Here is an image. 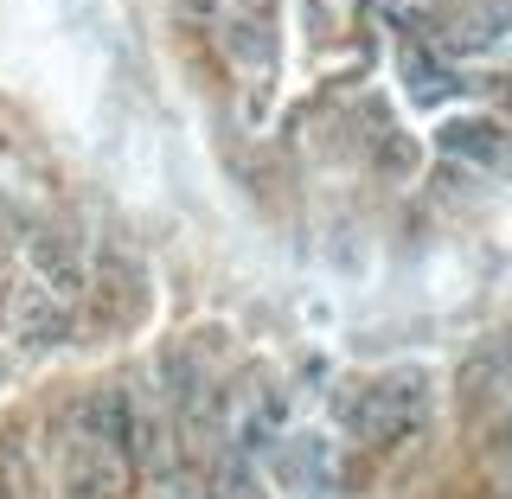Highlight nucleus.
<instances>
[{"mask_svg": "<svg viewBox=\"0 0 512 499\" xmlns=\"http://www.w3.org/2000/svg\"><path fill=\"white\" fill-rule=\"evenodd\" d=\"M423 416H429V378L423 372H384L346 404V429H352V442L397 448L423 429Z\"/></svg>", "mask_w": 512, "mask_h": 499, "instance_id": "obj_1", "label": "nucleus"}, {"mask_svg": "<svg viewBox=\"0 0 512 499\" xmlns=\"http://www.w3.org/2000/svg\"><path fill=\"white\" fill-rule=\"evenodd\" d=\"M448 52H493L500 39H512V0H461L442 20Z\"/></svg>", "mask_w": 512, "mask_h": 499, "instance_id": "obj_2", "label": "nucleus"}, {"mask_svg": "<svg viewBox=\"0 0 512 499\" xmlns=\"http://www.w3.org/2000/svg\"><path fill=\"white\" fill-rule=\"evenodd\" d=\"M442 154L448 160H468V167H493L506 154V128L493 116H468V122H448L442 128Z\"/></svg>", "mask_w": 512, "mask_h": 499, "instance_id": "obj_3", "label": "nucleus"}, {"mask_svg": "<svg viewBox=\"0 0 512 499\" xmlns=\"http://www.w3.org/2000/svg\"><path fill=\"white\" fill-rule=\"evenodd\" d=\"M404 84H410L416 103H448L461 90V77L448 71V58L436 45H404Z\"/></svg>", "mask_w": 512, "mask_h": 499, "instance_id": "obj_4", "label": "nucleus"}]
</instances>
